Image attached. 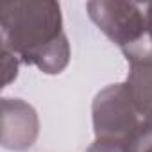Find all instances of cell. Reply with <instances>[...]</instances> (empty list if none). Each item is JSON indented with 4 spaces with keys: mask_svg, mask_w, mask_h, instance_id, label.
Returning a JSON list of instances; mask_svg holds the SVG:
<instances>
[{
    "mask_svg": "<svg viewBox=\"0 0 152 152\" xmlns=\"http://www.w3.org/2000/svg\"><path fill=\"white\" fill-rule=\"evenodd\" d=\"M145 152H152V147H148V148H147V150H145Z\"/></svg>",
    "mask_w": 152,
    "mask_h": 152,
    "instance_id": "cell-8",
    "label": "cell"
},
{
    "mask_svg": "<svg viewBox=\"0 0 152 152\" xmlns=\"http://www.w3.org/2000/svg\"><path fill=\"white\" fill-rule=\"evenodd\" d=\"M2 64H4V86L11 84L16 75H18V66L20 59L7 48H2Z\"/></svg>",
    "mask_w": 152,
    "mask_h": 152,
    "instance_id": "cell-6",
    "label": "cell"
},
{
    "mask_svg": "<svg viewBox=\"0 0 152 152\" xmlns=\"http://www.w3.org/2000/svg\"><path fill=\"white\" fill-rule=\"evenodd\" d=\"M90 20L122 50L147 38V20L141 7L124 0H93L86 4Z\"/></svg>",
    "mask_w": 152,
    "mask_h": 152,
    "instance_id": "cell-3",
    "label": "cell"
},
{
    "mask_svg": "<svg viewBox=\"0 0 152 152\" xmlns=\"http://www.w3.org/2000/svg\"><path fill=\"white\" fill-rule=\"evenodd\" d=\"M39 134L36 109L22 99H2V147L15 152L31 148Z\"/></svg>",
    "mask_w": 152,
    "mask_h": 152,
    "instance_id": "cell-4",
    "label": "cell"
},
{
    "mask_svg": "<svg viewBox=\"0 0 152 152\" xmlns=\"http://www.w3.org/2000/svg\"><path fill=\"white\" fill-rule=\"evenodd\" d=\"M145 20H147V38L152 43V2L145 9Z\"/></svg>",
    "mask_w": 152,
    "mask_h": 152,
    "instance_id": "cell-7",
    "label": "cell"
},
{
    "mask_svg": "<svg viewBox=\"0 0 152 152\" xmlns=\"http://www.w3.org/2000/svg\"><path fill=\"white\" fill-rule=\"evenodd\" d=\"M2 48L47 75L61 73L70 63V43L63 31L61 6L54 0L13 2L0 7Z\"/></svg>",
    "mask_w": 152,
    "mask_h": 152,
    "instance_id": "cell-1",
    "label": "cell"
},
{
    "mask_svg": "<svg viewBox=\"0 0 152 152\" xmlns=\"http://www.w3.org/2000/svg\"><path fill=\"white\" fill-rule=\"evenodd\" d=\"M95 141L124 147L127 138L143 122L127 83L109 84L100 90L91 104Z\"/></svg>",
    "mask_w": 152,
    "mask_h": 152,
    "instance_id": "cell-2",
    "label": "cell"
},
{
    "mask_svg": "<svg viewBox=\"0 0 152 152\" xmlns=\"http://www.w3.org/2000/svg\"><path fill=\"white\" fill-rule=\"evenodd\" d=\"M127 63V86L143 120H152V43L148 38L122 50Z\"/></svg>",
    "mask_w": 152,
    "mask_h": 152,
    "instance_id": "cell-5",
    "label": "cell"
}]
</instances>
